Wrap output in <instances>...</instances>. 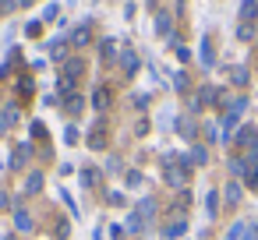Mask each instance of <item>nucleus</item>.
I'll return each instance as SVG.
<instances>
[{"instance_id": "obj_1", "label": "nucleus", "mask_w": 258, "mask_h": 240, "mask_svg": "<svg viewBox=\"0 0 258 240\" xmlns=\"http://www.w3.org/2000/svg\"><path fill=\"white\" fill-rule=\"evenodd\" d=\"M191 166H195L191 159H184V155L170 152V155H166V184H170V187H184V184H187V170H191Z\"/></svg>"}, {"instance_id": "obj_2", "label": "nucleus", "mask_w": 258, "mask_h": 240, "mask_svg": "<svg viewBox=\"0 0 258 240\" xmlns=\"http://www.w3.org/2000/svg\"><path fill=\"white\" fill-rule=\"evenodd\" d=\"M233 141H237L240 148H247V152H258V131H254V127H240V131L233 134Z\"/></svg>"}, {"instance_id": "obj_3", "label": "nucleus", "mask_w": 258, "mask_h": 240, "mask_svg": "<svg viewBox=\"0 0 258 240\" xmlns=\"http://www.w3.org/2000/svg\"><path fill=\"white\" fill-rule=\"evenodd\" d=\"M85 71V64H82V57H68V64H64V74L60 78H68V82H75L78 74Z\"/></svg>"}, {"instance_id": "obj_4", "label": "nucleus", "mask_w": 258, "mask_h": 240, "mask_svg": "<svg viewBox=\"0 0 258 240\" xmlns=\"http://www.w3.org/2000/svg\"><path fill=\"white\" fill-rule=\"evenodd\" d=\"M184 229H187V222H184V215H173V219L166 222V229H163V233H166L170 240H177V236H184Z\"/></svg>"}, {"instance_id": "obj_5", "label": "nucleus", "mask_w": 258, "mask_h": 240, "mask_svg": "<svg viewBox=\"0 0 258 240\" xmlns=\"http://www.w3.org/2000/svg\"><path fill=\"white\" fill-rule=\"evenodd\" d=\"M15 124H18V106L11 103V106H8L4 113H0V134H4L8 127H15Z\"/></svg>"}, {"instance_id": "obj_6", "label": "nucleus", "mask_w": 258, "mask_h": 240, "mask_svg": "<svg viewBox=\"0 0 258 240\" xmlns=\"http://www.w3.org/2000/svg\"><path fill=\"white\" fill-rule=\"evenodd\" d=\"M216 96H219V92H216L212 85H205V89H202V96H198V99L191 103V106H195V113H198L202 106H209V103H216Z\"/></svg>"}, {"instance_id": "obj_7", "label": "nucleus", "mask_w": 258, "mask_h": 240, "mask_svg": "<svg viewBox=\"0 0 258 240\" xmlns=\"http://www.w3.org/2000/svg\"><path fill=\"white\" fill-rule=\"evenodd\" d=\"M89 148H106V131H103V124H96V131L89 134Z\"/></svg>"}, {"instance_id": "obj_8", "label": "nucleus", "mask_w": 258, "mask_h": 240, "mask_svg": "<svg viewBox=\"0 0 258 240\" xmlns=\"http://www.w3.org/2000/svg\"><path fill=\"white\" fill-rule=\"evenodd\" d=\"M226 170H230L233 177H244V173H247V159H240V155H230V163H226Z\"/></svg>"}, {"instance_id": "obj_9", "label": "nucleus", "mask_w": 258, "mask_h": 240, "mask_svg": "<svg viewBox=\"0 0 258 240\" xmlns=\"http://www.w3.org/2000/svg\"><path fill=\"white\" fill-rule=\"evenodd\" d=\"M43 191V173H29V180H25V194H39Z\"/></svg>"}, {"instance_id": "obj_10", "label": "nucleus", "mask_w": 258, "mask_h": 240, "mask_svg": "<svg viewBox=\"0 0 258 240\" xmlns=\"http://www.w3.org/2000/svg\"><path fill=\"white\" fill-rule=\"evenodd\" d=\"M223 198H226V205H237V201H240V184L230 180V184L223 187Z\"/></svg>"}, {"instance_id": "obj_11", "label": "nucleus", "mask_w": 258, "mask_h": 240, "mask_svg": "<svg viewBox=\"0 0 258 240\" xmlns=\"http://www.w3.org/2000/svg\"><path fill=\"white\" fill-rule=\"evenodd\" d=\"M15 226H18L22 233H29V229H32V219H29V212H25V208H15Z\"/></svg>"}, {"instance_id": "obj_12", "label": "nucleus", "mask_w": 258, "mask_h": 240, "mask_svg": "<svg viewBox=\"0 0 258 240\" xmlns=\"http://www.w3.org/2000/svg\"><path fill=\"white\" fill-rule=\"evenodd\" d=\"M32 155V148L29 145H18V152H15V159H11V170H22V163Z\"/></svg>"}, {"instance_id": "obj_13", "label": "nucleus", "mask_w": 258, "mask_h": 240, "mask_svg": "<svg viewBox=\"0 0 258 240\" xmlns=\"http://www.w3.org/2000/svg\"><path fill=\"white\" fill-rule=\"evenodd\" d=\"M138 215H142V219H145V226H149V222L156 219V201H152V198H145V201H142V212H138Z\"/></svg>"}, {"instance_id": "obj_14", "label": "nucleus", "mask_w": 258, "mask_h": 240, "mask_svg": "<svg viewBox=\"0 0 258 240\" xmlns=\"http://www.w3.org/2000/svg\"><path fill=\"white\" fill-rule=\"evenodd\" d=\"M254 11H258L254 0H244V8H240V25H247V22L254 18Z\"/></svg>"}, {"instance_id": "obj_15", "label": "nucleus", "mask_w": 258, "mask_h": 240, "mask_svg": "<svg viewBox=\"0 0 258 240\" xmlns=\"http://www.w3.org/2000/svg\"><path fill=\"white\" fill-rule=\"evenodd\" d=\"M156 29H159V36H170V32H173V22H170V15H156Z\"/></svg>"}, {"instance_id": "obj_16", "label": "nucleus", "mask_w": 258, "mask_h": 240, "mask_svg": "<svg viewBox=\"0 0 258 240\" xmlns=\"http://www.w3.org/2000/svg\"><path fill=\"white\" fill-rule=\"evenodd\" d=\"M198 53H202V64H205V67H212V43H209V39H202Z\"/></svg>"}, {"instance_id": "obj_17", "label": "nucleus", "mask_w": 258, "mask_h": 240, "mask_svg": "<svg viewBox=\"0 0 258 240\" xmlns=\"http://www.w3.org/2000/svg\"><path fill=\"white\" fill-rule=\"evenodd\" d=\"M92 106H96V110H106V106H110V96H106V89H96V96H92Z\"/></svg>"}, {"instance_id": "obj_18", "label": "nucleus", "mask_w": 258, "mask_h": 240, "mask_svg": "<svg viewBox=\"0 0 258 240\" xmlns=\"http://www.w3.org/2000/svg\"><path fill=\"white\" fill-rule=\"evenodd\" d=\"M177 131H180L184 138H195V131H198V127H195V124H191L187 117H180V120H177Z\"/></svg>"}, {"instance_id": "obj_19", "label": "nucleus", "mask_w": 258, "mask_h": 240, "mask_svg": "<svg viewBox=\"0 0 258 240\" xmlns=\"http://www.w3.org/2000/svg\"><path fill=\"white\" fill-rule=\"evenodd\" d=\"M127 229H131V233H142V229H145V219H142V215L135 212V215L127 219Z\"/></svg>"}, {"instance_id": "obj_20", "label": "nucleus", "mask_w": 258, "mask_h": 240, "mask_svg": "<svg viewBox=\"0 0 258 240\" xmlns=\"http://www.w3.org/2000/svg\"><path fill=\"white\" fill-rule=\"evenodd\" d=\"M99 53H103V60H106V64H110V60H113V53H117V46H113V43H110V39H106V43H103V46H99Z\"/></svg>"}, {"instance_id": "obj_21", "label": "nucleus", "mask_w": 258, "mask_h": 240, "mask_svg": "<svg viewBox=\"0 0 258 240\" xmlns=\"http://www.w3.org/2000/svg\"><path fill=\"white\" fill-rule=\"evenodd\" d=\"M82 106H85V103H82V96H71V99L64 103V110H68V113H78Z\"/></svg>"}, {"instance_id": "obj_22", "label": "nucleus", "mask_w": 258, "mask_h": 240, "mask_svg": "<svg viewBox=\"0 0 258 240\" xmlns=\"http://www.w3.org/2000/svg\"><path fill=\"white\" fill-rule=\"evenodd\" d=\"M64 53H68V46H64V39H57V43H53V60H68Z\"/></svg>"}, {"instance_id": "obj_23", "label": "nucleus", "mask_w": 258, "mask_h": 240, "mask_svg": "<svg viewBox=\"0 0 258 240\" xmlns=\"http://www.w3.org/2000/svg\"><path fill=\"white\" fill-rule=\"evenodd\" d=\"M135 67H138V57H135V53H124V71L135 74Z\"/></svg>"}, {"instance_id": "obj_24", "label": "nucleus", "mask_w": 258, "mask_h": 240, "mask_svg": "<svg viewBox=\"0 0 258 240\" xmlns=\"http://www.w3.org/2000/svg\"><path fill=\"white\" fill-rule=\"evenodd\" d=\"M230 78H233L237 85H247V71H244V67H233V71H230Z\"/></svg>"}, {"instance_id": "obj_25", "label": "nucleus", "mask_w": 258, "mask_h": 240, "mask_svg": "<svg viewBox=\"0 0 258 240\" xmlns=\"http://www.w3.org/2000/svg\"><path fill=\"white\" fill-rule=\"evenodd\" d=\"M71 43H75V46H85V43H89V32H85V29H78V32L71 36Z\"/></svg>"}, {"instance_id": "obj_26", "label": "nucleus", "mask_w": 258, "mask_h": 240, "mask_svg": "<svg viewBox=\"0 0 258 240\" xmlns=\"http://www.w3.org/2000/svg\"><path fill=\"white\" fill-rule=\"evenodd\" d=\"M187 159H191V163H198V166H202V163H205V159H209V155H205V148H191V155H187Z\"/></svg>"}, {"instance_id": "obj_27", "label": "nucleus", "mask_w": 258, "mask_h": 240, "mask_svg": "<svg viewBox=\"0 0 258 240\" xmlns=\"http://www.w3.org/2000/svg\"><path fill=\"white\" fill-rule=\"evenodd\" d=\"M96 184V170H82V187H92Z\"/></svg>"}, {"instance_id": "obj_28", "label": "nucleus", "mask_w": 258, "mask_h": 240, "mask_svg": "<svg viewBox=\"0 0 258 240\" xmlns=\"http://www.w3.org/2000/svg\"><path fill=\"white\" fill-rule=\"evenodd\" d=\"M216 201H219V194H216V191H212V194H209V198H205V212H209V215H216Z\"/></svg>"}, {"instance_id": "obj_29", "label": "nucleus", "mask_w": 258, "mask_h": 240, "mask_svg": "<svg viewBox=\"0 0 258 240\" xmlns=\"http://www.w3.org/2000/svg\"><path fill=\"white\" fill-rule=\"evenodd\" d=\"M251 36H254V32H251V25H237V39H244V43H247Z\"/></svg>"}, {"instance_id": "obj_30", "label": "nucleus", "mask_w": 258, "mask_h": 240, "mask_svg": "<svg viewBox=\"0 0 258 240\" xmlns=\"http://www.w3.org/2000/svg\"><path fill=\"white\" fill-rule=\"evenodd\" d=\"M244 229H247V226H244V222H237V226H233V229H226V240H237V236H240V233H244Z\"/></svg>"}, {"instance_id": "obj_31", "label": "nucleus", "mask_w": 258, "mask_h": 240, "mask_svg": "<svg viewBox=\"0 0 258 240\" xmlns=\"http://www.w3.org/2000/svg\"><path fill=\"white\" fill-rule=\"evenodd\" d=\"M64 141L75 145V141H78V127H68V131H64Z\"/></svg>"}, {"instance_id": "obj_32", "label": "nucleus", "mask_w": 258, "mask_h": 240, "mask_svg": "<svg viewBox=\"0 0 258 240\" xmlns=\"http://www.w3.org/2000/svg\"><path fill=\"white\" fill-rule=\"evenodd\" d=\"M57 15H60V8H57V4H50V8H46V15H43V18H46V22H53V18H57Z\"/></svg>"}, {"instance_id": "obj_33", "label": "nucleus", "mask_w": 258, "mask_h": 240, "mask_svg": "<svg viewBox=\"0 0 258 240\" xmlns=\"http://www.w3.org/2000/svg\"><path fill=\"white\" fill-rule=\"evenodd\" d=\"M18 92H25V96H29V92H32V78H22V82H18Z\"/></svg>"}, {"instance_id": "obj_34", "label": "nucleus", "mask_w": 258, "mask_h": 240, "mask_svg": "<svg viewBox=\"0 0 258 240\" xmlns=\"http://www.w3.org/2000/svg\"><path fill=\"white\" fill-rule=\"evenodd\" d=\"M68 233H71V226H68V222H57V236H60V240H64V236H68Z\"/></svg>"}, {"instance_id": "obj_35", "label": "nucleus", "mask_w": 258, "mask_h": 240, "mask_svg": "<svg viewBox=\"0 0 258 240\" xmlns=\"http://www.w3.org/2000/svg\"><path fill=\"white\" fill-rule=\"evenodd\" d=\"M240 240H258V229H254V226H247V229H244V236H240Z\"/></svg>"}, {"instance_id": "obj_36", "label": "nucleus", "mask_w": 258, "mask_h": 240, "mask_svg": "<svg viewBox=\"0 0 258 240\" xmlns=\"http://www.w3.org/2000/svg\"><path fill=\"white\" fill-rule=\"evenodd\" d=\"M8 205H11V201H8V194H4V191H0V208H8Z\"/></svg>"}]
</instances>
